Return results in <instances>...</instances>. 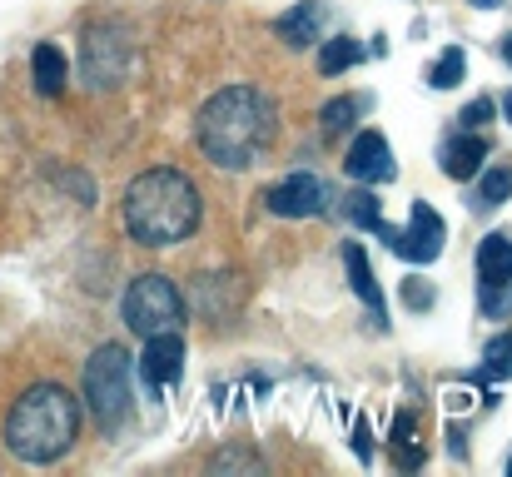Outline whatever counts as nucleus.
I'll return each instance as SVG.
<instances>
[{
    "instance_id": "nucleus-1",
    "label": "nucleus",
    "mask_w": 512,
    "mask_h": 477,
    "mask_svg": "<svg viewBox=\"0 0 512 477\" xmlns=\"http://www.w3.org/2000/svg\"><path fill=\"white\" fill-rule=\"evenodd\" d=\"M199 150L214 169H249L274 140V100L254 85H229L209 95V105L194 120Z\"/></svg>"
},
{
    "instance_id": "nucleus-2",
    "label": "nucleus",
    "mask_w": 512,
    "mask_h": 477,
    "mask_svg": "<svg viewBox=\"0 0 512 477\" xmlns=\"http://www.w3.org/2000/svg\"><path fill=\"white\" fill-rule=\"evenodd\" d=\"M125 229L145 249H170L199 229V189L184 169H145L125 189Z\"/></svg>"
},
{
    "instance_id": "nucleus-3",
    "label": "nucleus",
    "mask_w": 512,
    "mask_h": 477,
    "mask_svg": "<svg viewBox=\"0 0 512 477\" xmlns=\"http://www.w3.org/2000/svg\"><path fill=\"white\" fill-rule=\"evenodd\" d=\"M80 438V398L60 383H35L5 413V448L20 463H60Z\"/></svg>"
},
{
    "instance_id": "nucleus-4",
    "label": "nucleus",
    "mask_w": 512,
    "mask_h": 477,
    "mask_svg": "<svg viewBox=\"0 0 512 477\" xmlns=\"http://www.w3.org/2000/svg\"><path fill=\"white\" fill-rule=\"evenodd\" d=\"M85 403L105 428H120L130 418V353L120 343H105L85 363Z\"/></svg>"
},
{
    "instance_id": "nucleus-5",
    "label": "nucleus",
    "mask_w": 512,
    "mask_h": 477,
    "mask_svg": "<svg viewBox=\"0 0 512 477\" xmlns=\"http://www.w3.org/2000/svg\"><path fill=\"white\" fill-rule=\"evenodd\" d=\"M179 318H184V294L174 289L165 274H140V279L125 289V323H130L140 338L179 328Z\"/></svg>"
},
{
    "instance_id": "nucleus-6",
    "label": "nucleus",
    "mask_w": 512,
    "mask_h": 477,
    "mask_svg": "<svg viewBox=\"0 0 512 477\" xmlns=\"http://www.w3.org/2000/svg\"><path fill=\"white\" fill-rule=\"evenodd\" d=\"M478 304L488 318L512 309V234L503 229L478 244Z\"/></svg>"
},
{
    "instance_id": "nucleus-7",
    "label": "nucleus",
    "mask_w": 512,
    "mask_h": 477,
    "mask_svg": "<svg viewBox=\"0 0 512 477\" xmlns=\"http://www.w3.org/2000/svg\"><path fill=\"white\" fill-rule=\"evenodd\" d=\"M264 209H269V214H279V219H314V214H324V209H329V189H324V179H319V174L294 169V174H284L279 184H269V189H264Z\"/></svg>"
},
{
    "instance_id": "nucleus-8",
    "label": "nucleus",
    "mask_w": 512,
    "mask_h": 477,
    "mask_svg": "<svg viewBox=\"0 0 512 477\" xmlns=\"http://www.w3.org/2000/svg\"><path fill=\"white\" fill-rule=\"evenodd\" d=\"M443 219H438V209L433 204H413V214H408V229H393V239H388V249L403 259V264H433L438 254H443Z\"/></svg>"
},
{
    "instance_id": "nucleus-9",
    "label": "nucleus",
    "mask_w": 512,
    "mask_h": 477,
    "mask_svg": "<svg viewBox=\"0 0 512 477\" xmlns=\"http://www.w3.org/2000/svg\"><path fill=\"white\" fill-rule=\"evenodd\" d=\"M140 378H145V393H165V388H174L184 378V338H179V328H165V333L145 338Z\"/></svg>"
},
{
    "instance_id": "nucleus-10",
    "label": "nucleus",
    "mask_w": 512,
    "mask_h": 477,
    "mask_svg": "<svg viewBox=\"0 0 512 477\" xmlns=\"http://www.w3.org/2000/svg\"><path fill=\"white\" fill-rule=\"evenodd\" d=\"M125 55H130V45L115 30H90L85 35V80L90 85H115L125 75Z\"/></svg>"
},
{
    "instance_id": "nucleus-11",
    "label": "nucleus",
    "mask_w": 512,
    "mask_h": 477,
    "mask_svg": "<svg viewBox=\"0 0 512 477\" xmlns=\"http://www.w3.org/2000/svg\"><path fill=\"white\" fill-rule=\"evenodd\" d=\"M343 169H348L358 184H383V179H393V150H388V140H383L378 130H363V135L348 145Z\"/></svg>"
},
{
    "instance_id": "nucleus-12",
    "label": "nucleus",
    "mask_w": 512,
    "mask_h": 477,
    "mask_svg": "<svg viewBox=\"0 0 512 477\" xmlns=\"http://www.w3.org/2000/svg\"><path fill=\"white\" fill-rule=\"evenodd\" d=\"M443 174L448 179H473L478 169H483V159H488V140L478 135V130H468V135H453V140H443Z\"/></svg>"
},
{
    "instance_id": "nucleus-13",
    "label": "nucleus",
    "mask_w": 512,
    "mask_h": 477,
    "mask_svg": "<svg viewBox=\"0 0 512 477\" xmlns=\"http://www.w3.org/2000/svg\"><path fill=\"white\" fill-rule=\"evenodd\" d=\"M324 20H329V5L324 0H304V5H294L289 15H279V40H289V45H314L319 40V30H324Z\"/></svg>"
},
{
    "instance_id": "nucleus-14",
    "label": "nucleus",
    "mask_w": 512,
    "mask_h": 477,
    "mask_svg": "<svg viewBox=\"0 0 512 477\" xmlns=\"http://www.w3.org/2000/svg\"><path fill=\"white\" fill-rule=\"evenodd\" d=\"M30 70H35V90L40 95H60L65 80H70V65H65V50L60 45H35Z\"/></svg>"
},
{
    "instance_id": "nucleus-15",
    "label": "nucleus",
    "mask_w": 512,
    "mask_h": 477,
    "mask_svg": "<svg viewBox=\"0 0 512 477\" xmlns=\"http://www.w3.org/2000/svg\"><path fill=\"white\" fill-rule=\"evenodd\" d=\"M343 264H348V284H353V294H358L378 318L388 314V309H383V289H378V279H373V269H368V254H363L358 244H348V249H343Z\"/></svg>"
},
{
    "instance_id": "nucleus-16",
    "label": "nucleus",
    "mask_w": 512,
    "mask_h": 477,
    "mask_svg": "<svg viewBox=\"0 0 512 477\" xmlns=\"http://www.w3.org/2000/svg\"><path fill=\"white\" fill-rule=\"evenodd\" d=\"M343 219L348 224H358V229H368V234H378L388 219H383V209H378V199L368 194V189H353V194H343Z\"/></svg>"
},
{
    "instance_id": "nucleus-17",
    "label": "nucleus",
    "mask_w": 512,
    "mask_h": 477,
    "mask_svg": "<svg viewBox=\"0 0 512 477\" xmlns=\"http://www.w3.org/2000/svg\"><path fill=\"white\" fill-rule=\"evenodd\" d=\"M358 60H363V50H358V40H348V35L324 40V50H319V70H324V75H343V70H353Z\"/></svg>"
},
{
    "instance_id": "nucleus-18",
    "label": "nucleus",
    "mask_w": 512,
    "mask_h": 477,
    "mask_svg": "<svg viewBox=\"0 0 512 477\" xmlns=\"http://www.w3.org/2000/svg\"><path fill=\"white\" fill-rule=\"evenodd\" d=\"M393 463L408 468V473L423 468V453L413 448V413H398V418H393Z\"/></svg>"
},
{
    "instance_id": "nucleus-19",
    "label": "nucleus",
    "mask_w": 512,
    "mask_h": 477,
    "mask_svg": "<svg viewBox=\"0 0 512 477\" xmlns=\"http://www.w3.org/2000/svg\"><path fill=\"white\" fill-rule=\"evenodd\" d=\"M463 70H468V55L453 45V50H443V55H438V65L428 70V85H433V90H453V85L463 80Z\"/></svg>"
},
{
    "instance_id": "nucleus-20",
    "label": "nucleus",
    "mask_w": 512,
    "mask_h": 477,
    "mask_svg": "<svg viewBox=\"0 0 512 477\" xmlns=\"http://www.w3.org/2000/svg\"><path fill=\"white\" fill-rule=\"evenodd\" d=\"M512 194V169L508 164H493L488 174H483V184H478V209H493V204H503Z\"/></svg>"
},
{
    "instance_id": "nucleus-21",
    "label": "nucleus",
    "mask_w": 512,
    "mask_h": 477,
    "mask_svg": "<svg viewBox=\"0 0 512 477\" xmlns=\"http://www.w3.org/2000/svg\"><path fill=\"white\" fill-rule=\"evenodd\" d=\"M483 373H488L493 383H512V333H503V338L488 343V353H483Z\"/></svg>"
},
{
    "instance_id": "nucleus-22",
    "label": "nucleus",
    "mask_w": 512,
    "mask_h": 477,
    "mask_svg": "<svg viewBox=\"0 0 512 477\" xmlns=\"http://www.w3.org/2000/svg\"><path fill=\"white\" fill-rule=\"evenodd\" d=\"M209 473H264V458H254V453H214L209 458Z\"/></svg>"
},
{
    "instance_id": "nucleus-23",
    "label": "nucleus",
    "mask_w": 512,
    "mask_h": 477,
    "mask_svg": "<svg viewBox=\"0 0 512 477\" xmlns=\"http://www.w3.org/2000/svg\"><path fill=\"white\" fill-rule=\"evenodd\" d=\"M358 110H363V100H334V105H324V135H339V130H348Z\"/></svg>"
},
{
    "instance_id": "nucleus-24",
    "label": "nucleus",
    "mask_w": 512,
    "mask_h": 477,
    "mask_svg": "<svg viewBox=\"0 0 512 477\" xmlns=\"http://www.w3.org/2000/svg\"><path fill=\"white\" fill-rule=\"evenodd\" d=\"M458 120H463V130H483V125L493 120V100H473V105H468Z\"/></svg>"
},
{
    "instance_id": "nucleus-25",
    "label": "nucleus",
    "mask_w": 512,
    "mask_h": 477,
    "mask_svg": "<svg viewBox=\"0 0 512 477\" xmlns=\"http://www.w3.org/2000/svg\"><path fill=\"white\" fill-rule=\"evenodd\" d=\"M353 438H358V443H353V448H358V458L368 463V458H373V443H368V423H358V428H353Z\"/></svg>"
},
{
    "instance_id": "nucleus-26",
    "label": "nucleus",
    "mask_w": 512,
    "mask_h": 477,
    "mask_svg": "<svg viewBox=\"0 0 512 477\" xmlns=\"http://www.w3.org/2000/svg\"><path fill=\"white\" fill-rule=\"evenodd\" d=\"M498 55H503V60H508V65H512V35H503V45H498Z\"/></svg>"
},
{
    "instance_id": "nucleus-27",
    "label": "nucleus",
    "mask_w": 512,
    "mask_h": 477,
    "mask_svg": "<svg viewBox=\"0 0 512 477\" xmlns=\"http://www.w3.org/2000/svg\"><path fill=\"white\" fill-rule=\"evenodd\" d=\"M473 5H478V10H493V5H498V0H473Z\"/></svg>"
},
{
    "instance_id": "nucleus-28",
    "label": "nucleus",
    "mask_w": 512,
    "mask_h": 477,
    "mask_svg": "<svg viewBox=\"0 0 512 477\" xmlns=\"http://www.w3.org/2000/svg\"><path fill=\"white\" fill-rule=\"evenodd\" d=\"M503 110H508V120H512V90H508V100H503Z\"/></svg>"
},
{
    "instance_id": "nucleus-29",
    "label": "nucleus",
    "mask_w": 512,
    "mask_h": 477,
    "mask_svg": "<svg viewBox=\"0 0 512 477\" xmlns=\"http://www.w3.org/2000/svg\"><path fill=\"white\" fill-rule=\"evenodd\" d=\"M508 477H512V463H508Z\"/></svg>"
}]
</instances>
